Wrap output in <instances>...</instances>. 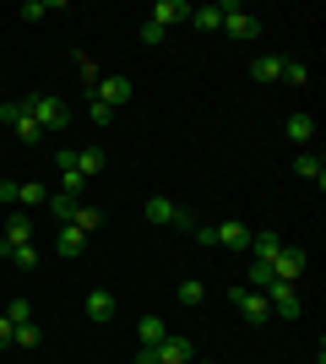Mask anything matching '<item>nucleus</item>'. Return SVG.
I'll use <instances>...</instances> for the list:
<instances>
[{
  "label": "nucleus",
  "mask_w": 326,
  "mask_h": 364,
  "mask_svg": "<svg viewBox=\"0 0 326 364\" xmlns=\"http://www.w3.org/2000/svg\"><path fill=\"white\" fill-rule=\"evenodd\" d=\"M22 109H28L33 114V125H38V131H65V125H71V109L60 104V98H49V92H28V98H22Z\"/></svg>",
  "instance_id": "nucleus-1"
},
{
  "label": "nucleus",
  "mask_w": 326,
  "mask_h": 364,
  "mask_svg": "<svg viewBox=\"0 0 326 364\" xmlns=\"http://www.w3.org/2000/svg\"><path fill=\"white\" fill-rule=\"evenodd\" d=\"M305 267H310V256H305L299 245H283L278 261H272V283H299V277H305Z\"/></svg>",
  "instance_id": "nucleus-2"
},
{
  "label": "nucleus",
  "mask_w": 326,
  "mask_h": 364,
  "mask_svg": "<svg viewBox=\"0 0 326 364\" xmlns=\"http://www.w3.org/2000/svg\"><path fill=\"white\" fill-rule=\"evenodd\" d=\"M223 33L239 38V44H256V38H261V22L250 11H239V6H223Z\"/></svg>",
  "instance_id": "nucleus-3"
},
{
  "label": "nucleus",
  "mask_w": 326,
  "mask_h": 364,
  "mask_svg": "<svg viewBox=\"0 0 326 364\" xmlns=\"http://www.w3.org/2000/svg\"><path fill=\"white\" fill-rule=\"evenodd\" d=\"M147 223H158V228H190V213H185V207H174L169 196H153V201H147Z\"/></svg>",
  "instance_id": "nucleus-4"
},
{
  "label": "nucleus",
  "mask_w": 326,
  "mask_h": 364,
  "mask_svg": "<svg viewBox=\"0 0 326 364\" xmlns=\"http://www.w3.org/2000/svg\"><path fill=\"white\" fill-rule=\"evenodd\" d=\"M229 304H234L245 321H272V310H266V294L245 289V283H239V289H229Z\"/></svg>",
  "instance_id": "nucleus-5"
},
{
  "label": "nucleus",
  "mask_w": 326,
  "mask_h": 364,
  "mask_svg": "<svg viewBox=\"0 0 326 364\" xmlns=\"http://www.w3.org/2000/svg\"><path fill=\"white\" fill-rule=\"evenodd\" d=\"M93 104H104V109H120V104H131V82L125 76H98V87L87 92Z\"/></svg>",
  "instance_id": "nucleus-6"
},
{
  "label": "nucleus",
  "mask_w": 326,
  "mask_h": 364,
  "mask_svg": "<svg viewBox=\"0 0 326 364\" xmlns=\"http://www.w3.org/2000/svg\"><path fill=\"white\" fill-rule=\"evenodd\" d=\"M0 120L11 125L16 136L28 141V147H38V141H44V131H38V125H33V114H28V109H22V104H0Z\"/></svg>",
  "instance_id": "nucleus-7"
},
{
  "label": "nucleus",
  "mask_w": 326,
  "mask_h": 364,
  "mask_svg": "<svg viewBox=\"0 0 326 364\" xmlns=\"http://www.w3.org/2000/svg\"><path fill=\"white\" fill-rule=\"evenodd\" d=\"M28 240H33V218H28V207H11V218H6V228H0V250L28 245Z\"/></svg>",
  "instance_id": "nucleus-8"
},
{
  "label": "nucleus",
  "mask_w": 326,
  "mask_h": 364,
  "mask_svg": "<svg viewBox=\"0 0 326 364\" xmlns=\"http://www.w3.org/2000/svg\"><path fill=\"white\" fill-rule=\"evenodd\" d=\"M266 310L283 316V321H294L299 316V289L294 283H272V289H266Z\"/></svg>",
  "instance_id": "nucleus-9"
},
{
  "label": "nucleus",
  "mask_w": 326,
  "mask_h": 364,
  "mask_svg": "<svg viewBox=\"0 0 326 364\" xmlns=\"http://www.w3.org/2000/svg\"><path fill=\"white\" fill-rule=\"evenodd\" d=\"M147 22L169 33V28H180V22H190V6H185V0H158L153 11H147Z\"/></svg>",
  "instance_id": "nucleus-10"
},
{
  "label": "nucleus",
  "mask_w": 326,
  "mask_h": 364,
  "mask_svg": "<svg viewBox=\"0 0 326 364\" xmlns=\"http://www.w3.org/2000/svg\"><path fill=\"white\" fill-rule=\"evenodd\" d=\"M190 359H196V348H190V337H163V343H158V348H153V364H190Z\"/></svg>",
  "instance_id": "nucleus-11"
},
{
  "label": "nucleus",
  "mask_w": 326,
  "mask_h": 364,
  "mask_svg": "<svg viewBox=\"0 0 326 364\" xmlns=\"http://www.w3.org/2000/svg\"><path fill=\"white\" fill-rule=\"evenodd\" d=\"M82 250H87V234H82L77 223H60V228H55V256H65V261H77Z\"/></svg>",
  "instance_id": "nucleus-12"
},
{
  "label": "nucleus",
  "mask_w": 326,
  "mask_h": 364,
  "mask_svg": "<svg viewBox=\"0 0 326 364\" xmlns=\"http://www.w3.org/2000/svg\"><path fill=\"white\" fill-rule=\"evenodd\" d=\"M283 131H288V141H294V147H310V141H315V114L294 109V114L283 120Z\"/></svg>",
  "instance_id": "nucleus-13"
},
{
  "label": "nucleus",
  "mask_w": 326,
  "mask_h": 364,
  "mask_svg": "<svg viewBox=\"0 0 326 364\" xmlns=\"http://www.w3.org/2000/svg\"><path fill=\"white\" fill-rule=\"evenodd\" d=\"M283 60H288V55H256V60H250V76H256V82H283Z\"/></svg>",
  "instance_id": "nucleus-14"
},
{
  "label": "nucleus",
  "mask_w": 326,
  "mask_h": 364,
  "mask_svg": "<svg viewBox=\"0 0 326 364\" xmlns=\"http://www.w3.org/2000/svg\"><path fill=\"white\" fill-rule=\"evenodd\" d=\"M278 250H283L278 234H250V261H266V267H272V261H278Z\"/></svg>",
  "instance_id": "nucleus-15"
},
{
  "label": "nucleus",
  "mask_w": 326,
  "mask_h": 364,
  "mask_svg": "<svg viewBox=\"0 0 326 364\" xmlns=\"http://www.w3.org/2000/svg\"><path fill=\"white\" fill-rule=\"evenodd\" d=\"M44 207H49V218H55V228H60V223H71V218H77L82 201H77V196H60V191H49Z\"/></svg>",
  "instance_id": "nucleus-16"
},
{
  "label": "nucleus",
  "mask_w": 326,
  "mask_h": 364,
  "mask_svg": "<svg viewBox=\"0 0 326 364\" xmlns=\"http://www.w3.org/2000/svg\"><path fill=\"white\" fill-rule=\"evenodd\" d=\"M294 168H299V180L326 185V164H321V152H299V158H294Z\"/></svg>",
  "instance_id": "nucleus-17"
},
{
  "label": "nucleus",
  "mask_w": 326,
  "mask_h": 364,
  "mask_svg": "<svg viewBox=\"0 0 326 364\" xmlns=\"http://www.w3.org/2000/svg\"><path fill=\"white\" fill-rule=\"evenodd\" d=\"M217 245H229V250H250V228L245 223H217Z\"/></svg>",
  "instance_id": "nucleus-18"
},
{
  "label": "nucleus",
  "mask_w": 326,
  "mask_h": 364,
  "mask_svg": "<svg viewBox=\"0 0 326 364\" xmlns=\"http://www.w3.org/2000/svg\"><path fill=\"white\" fill-rule=\"evenodd\" d=\"M44 201H49L44 180H22V185H16V207H44Z\"/></svg>",
  "instance_id": "nucleus-19"
},
{
  "label": "nucleus",
  "mask_w": 326,
  "mask_h": 364,
  "mask_svg": "<svg viewBox=\"0 0 326 364\" xmlns=\"http://www.w3.org/2000/svg\"><path fill=\"white\" fill-rule=\"evenodd\" d=\"M0 256L11 261V267H22V272H33V267H38V245H11V250H0Z\"/></svg>",
  "instance_id": "nucleus-20"
},
{
  "label": "nucleus",
  "mask_w": 326,
  "mask_h": 364,
  "mask_svg": "<svg viewBox=\"0 0 326 364\" xmlns=\"http://www.w3.org/2000/svg\"><path fill=\"white\" fill-rule=\"evenodd\" d=\"M190 22H196L202 33H217L223 28V6H190Z\"/></svg>",
  "instance_id": "nucleus-21"
},
{
  "label": "nucleus",
  "mask_w": 326,
  "mask_h": 364,
  "mask_svg": "<svg viewBox=\"0 0 326 364\" xmlns=\"http://www.w3.org/2000/svg\"><path fill=\"white\" fill-rule=\"evenodd\" d=\"M87 316H93V321H114V294L93 289V294H87Z\"/></svg>",
  "instance_id": "nucleus-22"
},
{
  "label": "nucleus",
  "mask_w": 326,
  "mask_h": 364,
  "mask_svg": "<svg viewBox=\"0 0 326 364\" xmlns=\"http://www.w3.org/2000/svg\"><path fill=\"white\" fill-rule=\"evenodd\" d=\"M169 337V321H158V316H141V348H158Z\"/></svg>",
  "instance_id": "nucleus-23"
},
{
  "label": "nucleus",
  "mask_w": 326,
  "mask_h": 364,
  "mask_svg": "<svg viewBox=\"0 0 326 364\" xmlns=\"http://www.w3.org/2000/svg\"><path fill=\"white\" fill-rule=\"evenodd\" d=\"M77 174H82V180H98V174H104V152H98V147L77 152Z\"/></svg>",
  "instance_id": "nucleus-24"
},
{
  "label": "nucleus",
  "mask_w": 326,
  "mask_h": 364,
  "mask_svg": "<svg viewBox=\"0 0 326 364\" xmlns=\"http://www.w3.org/2000/svg\"><path fill=\"white\" fill-rule=\"evenodd\" d=\"M245 289H256V294H266V289H272V267H266V261H250Z\"/></svg>",
  "instance_id": "nucleus-25"
},
{
  "label": "nucleus",
  "mask_w": 326,
  "mask_h": 364,
  "mask_svg": "<svg viewBox=\"0 0 326 364\" xmlns=\"http://www.w3.org/2000/svg\"><path fill=\"white\" fill-rule=\"evenodd\" d=\"M71 223H77L82 234H98V228H104V213H98V207H77V218H71Z\"/></svg>",
  "instance_id": "nucleus-26"
},
{
  "label": "nucleus",
  "mask_w": 326,
  "mask_h": 364,
  "mask_svg": "<svg viewBox=\"0 0 326 364\" xmlns=\"http://www.w3.org/2000/svg\"><path fill=\"white\" fill-rule=\"evenodd\" d=\"M11 343H16V348H38V343H44V332H38L33 321H22V326L11 332Z\"/></svg>",
  "instance_id": "nucleus-27"
},
{
  "label": "nucleus",
  "mask_w": 326,
  "mask_h": 364,
  "mask_svg": "<svg viewBox=\"0 0 326 364\" xmlns=\"http://www.w3.org/2000/svg\"><path fill=\"white\" fill-rule=\"evenodd\" d=\"M283 82L305 87V82H310V65H305V60H283Z\"/></svg>",
  "instance_id": "nucleus-28"
},
{
  "label": "nucleus",
  "mask_w": 326,
  "mask_h": 364,
  "mask_svg": "<svg viewBox=\"0 0 326 364\" xmlns=\"http://www.w3.org/2000/svg\"><path fill=\"white\" fill-rule=\"evenodd\" d=\"M0 316L11 321V326H22V321H33V304H28V299H11L6 310H0Z\"/></svg>",
  "instance_id": "nucleus-29"
},
{
  "label": "nucleus",
  "mask_w": 326,
  "mask_h": 364,
  "mask_svg": "<svg viewBox=\"0 0 326 364\" xmlns=\"http://www.w3.org/2000/svg\"><path fill=\"white\" fill-rule=\"evenodd\" d=\"M202 299H207V289L196 277H185V283H180V304H202Z\"/></svg>",
  "instance_id": "nucleus-30"
},
{
  "label": "nucleus",
  "mask_w": 326,
  "mask_h": 364,
  "mask_svg": "<svg viewBox=\"0 0 326 364\" xmlns=\"http://www.w3.org/2000/svg\"><path fill=\"white\" fill-rule=\"evenodd\" d=\"M22 16H28V22H44V16H49V0H28V6H22Z\"/></svg>",
  "instance_id": "nucleus-31"
},
{
  "label": "nucleus",
  "mask_w": 326,
  "mask_h": 364,
  "mask_svg": "<svg viewBox=\"0 0 326 364\" xmlns=\"http://www.w3.org/2000/svg\"><path fill=\"white\" fill-rule=\"evenodd\" d=\"M87 114H93V125H109V120H114V109H104V104H93V98H87Z\"/></svg>",
  "instance_id": "nucleus-32"
},
{
  "label": "nucleus",
  "mask_w": 326,
  "mask_h": 364,
  "mask_svg": "<svg viewBox=\"0 0 326 364\" xmlns=\"http://www.w3.org/2000/svg\"><path fill=\"white\" fill-rule=\"evenodd\" d=\"M141 44L153 49V44H163V28H153V22H141Z\"/></svg>",
  "instance_id": "nucleus-33"
},
{
  "label": "nucleus",
  "mask_w": 326,
  "mask_h": 364,
  "mask_svg": "<svg viewBox=\"0 0 326 364\" xmlns=\"http://www.w3.org/2000/svg\"><path fill=\"white\" fill-rule=\"evenodd\" d=\"M0 207H6V213L16 207V185H11V180H0Z\"/></svg>",
  "instance_id": "nucleus-34"
},
{
  "label": "nucleus",
  "mask_w": 326,
  "mask_h": 364,
  "mask_svg": "<svg viewBox=\"0 0 326 364\" xmlns=\"http://www.w3.org/2000/svg\"><path fill=\"white\" fill-rule=\"evenodd\" d=\"M11 332H16V326H11L6 316H0V348H11Z\"/></svg>",
  "instance_id": "nucleus-35"
},
{
  "label": "nucleus",
  "mask_w": 326,
  "mask_h": 364,
  "mask_svg": "<svg viewBox=\"0 0 326 364\" xmlns=\"http://www.w3.org/2000/svg\"><path fill=\"white\" fill-rule=\"evenodd\" d=\"M0 104H6V87H0Z\"/></svg>",
  "instance_id": "nucleus-36"
},
{
  "label": "nucleus",
  "mask_w": 326,
  "mask_h": 364,
  "mask_svg": "<svg viewBox=\"0 0 326 364\" xmlns=\"http://www.w3.org/2000/svg\"><path fill=\"white\" fill-rule=\"evenodd\" d=\"M202 364H212V359H202Z\"/></svg>",
  "instance_id": "nucleus-37"
}]
</instances>
